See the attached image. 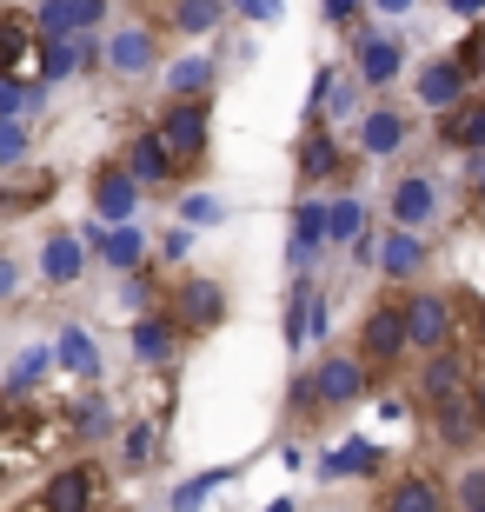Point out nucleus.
<instances>
[{
	"label": "nucleus",
	"instance_id": "46",
	"mask_svg": "<svg viewBox=\"0 0 485 512\" xmlns=\"http://www.w3.org/2000/svg\"><path fill=\"white\" fill-rule=\"evenodd\" d=\"M373 7H379V14H406L412 0H373Z\"/></svg>",
	"mask_w": 485,
	"mask_h": 512
},
{
	"label": "nucleus",
	"instance_id": "35",
	"mask_svg": "<svg viewBox=\"0 0 485 512\" xmlns=\"http://www.w3.org/2000/svg\"><path fill=\"white\" fill-rule=\"evenodd\" d=\"M20 153H27V133H20V120H0V167H20Z\"/></svg>",
	"mask_w": 485,
	"mask_h": 512
},
{
	"label": "nucleus",
	"instance_id": "22",
	"mask_svg": "<svg viewBox=\"0 0 485 512\" xmlns=\"http://www.w3.org/2000/svg\"><path fill=\"white\" fill-rule=\"evenodd\" d=\"M94 247H100V260H113L120 273H133L140 266V253H147V240L133 227H113V233H94Z\"/></svg>",
	"mask_w": 485,
	"mask_h": 512
},
{
	"label": "nucleus",
	"instance_id": "48",
	"mask_svg": "<svg viewBox=\"0 0 485 512\" xmlns=\"http://www.w3.org/2000/svg\"><path fill=\"white\" fill-rule=\"evenodd\" d=\"M472 406H479V426H485V380H479V393H472Z\"/></svg>",
	"mask_w": 485,
	"mask_h": 512
},
{
	"label": "nucleus",
	"instance_id": "49",
	"mask_svg": "<svg viewBox=\"0 0 485 512\" xmlns=\"http://www.w3.org/2000/svg\"><path fill=\"white\" fill-rule=\"evenodd\" d=\"M266 512H293V499H273V506H266Z\"/></svg>",
	"mask_w": 485,
	"mask_h": 512
},
{
	"label": "nucleus",
	"instance_id": "3",
	"mask_svg": "<svg viewBox=\"0 0 485 512\" xmlns=\"http://www.w3.org/2000/svg\"><path fill=\"white\" fill-rule=\"evenodd\" d=\"M47 419H34V413H14V419H0V473H14V466H27V459L47 446Z\"/></svg>",
	"mask_w": 485,
	"mask_h": 512
},
{
	"label": "nucleus",
	"instance_id": "14",
	"mask_svg": "<svg viewBox=\"0 0 485 512\" xmlns=\"http://www.w3.org/2000/svg\"><path fill=\"white\" fill-rule=\"evenodd\" d=\"M80 253H87V247H80L74 233H54V240L40 247V273H47V280H54V286L80 280V266H87V260H80Z\"/></svg>",
	"mask_w": 485,
	"mask_h": 512
},
{
	"label": "nucleus",
	"instance_id": "29",
	"mask_svg": "<svg viewBox=\"0 0 485 512\" xmlns=\"http://www.w3.org/2000/svg\"><path fill=\"white\" fill-rule=\"evenodd\" d=\"M20 60H34V40H27V27L14 14H0V74L20 67Z\"/></svg>",
	"mask_w": 485,
	"mask_h": 512
},
{
	"label": "nucleus",
	"instance_id": "47",
	"mask_svg": "<svg viewBox=\"0 0 485 512\" xmlns=\"http://www.w3.org/2000/svg\"><path fill=\"white\" fill-rule=\"evenodd\" d=\"M452 7H459V14H479V7H485V0H452Z\"/></svg>",
	"mask_w": 485,
	"mask_h": 512
},
{
	"label": "nucleus",
	"instance_id": "27",
	"mask_svg": "<svg viewBox=\"0 0 485 512\" xmlns=\"http://www.w3.org/2000/svg\"><path fill=\"white\" fill-rule=\"evenodd\" d=\"M359 140H366V153H392L399 140H406V120H399V114H366Z\"/></svg>",
	"mask_w": 485,
	"mask_h": 512
},
{
	"label": "nucleus",
	"instance_id": "1",
	"mask_svg": "<svg viewBox=\"0 0 485 512\" xmlns=\"http://www.w3.org/2000/svg\"><path fill=\"white\" fill-rule=\"evenodd\" d=\"M153 140L167 147V160H173V167H193V160L206 153V107H200V100H173Z\"/></svg>",
	"mask_w": 485,
	"mask_h": 512
},
{
	"label": "nucleus",
	"instance_id": "50",
	"mask_svg": "<svg viewBox=\"0 0 485 512\" xmlns=\"http://www.w3.org/2000/svg\"><path fill=\"white\" fill-rule=\"evenodd\" d=\"M479 193H485V160H479Z\"/></svg>",
	"mask_w": 485,
	"mask_h": 512
},
{
	"label": "nucleus",
	"instance_id": "17",
	"mask_svg": "<svg viewBox=\"0 0 485 512\" xmlns=\"http://www.w3.org/2000/svg\"><path fill=\"white\" fill-rule=\"evenodd\" d=\"M406 346V326H399V306H379L366 320V360H392Z\"/></svg>",
	"mask_w": 485,
	"mask_h": 512
},
{
	"label": "nucleus",
	"instance_id": "23",
	"mask_svg": "<svg viewBox=\"0 0 485 512\" xmlns=\"http://www.w3.org/2000/svg\"><path fill=\"white\" fill-rule=\"evenodd\" d=\"M446 140H452V147H485V100H472V107H446Z\"/></svg>",
	"mask_w": 485,
	"mask_h": 512
},
{
	"label": "nucleus",
	"instance_id": "21",
	"mask_svg": "<svg viewBox=\"0 0 485 512\" xmlns=\"http://www.w3.org/2000/svg\"><path fill=\"white\" fill-rule=\"evenodd\" d=\"M326 473H333V479H366V473H379V446H366V439L339 446V453H326Z\"/></svg>",
	"mask_w": 485,
	"mask_h": 512
},
{
	"label": "nucleus",
	"instance_id": "44",
	"mask_svg": "<svg viewBox=\"0 0 485 512\" xmlns=\"http://www.w3.org/2000/svg\"><path fill=\"white\" fill-rule=\"evenodd\" d=\"M319 7H326V20H353L359 14V0H319Z\"/></svg>",
	"mask_w": 485,
	"mask_h": 512
},
{
	"label": "nucleus",
	"instance_id": "13",
	"mask_svg": "<svg viewBox=\"0 0 485 512\" xmlns=\"http://www.w3.org/2000/svg\"><path fill=\"white\" fill-rule=\"evenodd\" d=\"M439 433H446L452 446H472V439L485 433V426H479V406H472V393H452V399H439Z\"/></svg>",
	"mask_w": 485,
	"mask_h": 512
},
{
	"label": "nucleus",
	"instance_id": "51",
	"mask_svg": "<svg viewBox=\"0 0 485 512\" xmlns=\"http://www.w3.org/2000/svg\"><path fill=\"white\" fill-rule=\"evenodd\" d=\"M479 47H485V40H479ZM479 67H485V54H479Z\"/></svg>",
	"mask_w": 485,
	"mask_h": 512
},
{
	"label": "nucleus",
	"instance_id": "6",
	"mask_svg": "<svg viewBox=\"0 0 485 512\" xmlns=\"http://www.w3.org/2000/svg\"><path fill=\"white\" fill-rule=\"evenodd\" d=\"M459 94H466V67H459V60H432L426 74H419V100H426L432 114L459 107Z\"/></svg>",
	"mask_w": 485,
	"mask_h": 512
},
{
	"label": "nucleus",
	"instance_id": "36",
	"mask_svg": "<svg viewBox=\"0 0 485 512\" xmlns=\"http://www.w3.org/2000/svg\"><path fill=\"white\" fill-rule=\"evenodd\" d=\"M67 20H74V34H87L107 20V0H67Z\"/></svg>",
	"mask_w": 485,
	"mask_h": 512
},
{
	"label": "nucleus",
	"instance_id": "19",
	"mask_svg": "<svg viewBox=\"0 0 485 512\" xmlns=\"http://www.w3.org/2000/svg\"><path fill=\"white\" fill-rule=\"evenodd\" d=\"M419 260H426V247H419V240H412L406 227L379 240V266H386L392 280H406V273H419Z\"/></svg>",
	"mask_w": 485,
	"mask_h": 512
},
{
	"label": "nucleus",
	"instance_id": "12",
	"mask_svg": "<svg viewBox=\"0 0 485 512\" xmlns=\"http://www.w3.org/2000/svg\"><path fill=\"white\" fill-rule=\"evenodd\" d=\"M399 67H406V47L399 40H359V80L366 87H386Z\"/></svg>",
	"mask_w": 485,
	"mask_h": 512
},
{
	"label": "nucleus",
	"instance_id": "45",
	"mask_svg": "<svg viewBox=\"0 0 485 512\" xmlns=\"http://www.w3.org/2000/svg\"><path fill=\"white\" fill-rule=\"evenodd\" d=\"M20 286V273H14V260H0V293H14Z\"/></svg>",
	"mask_w": 485,
	"mask_h": 512
},
{
	"label": "nucleus",
	"instance_id": "43",
	"mask_svg": "<svg viewBox=\"0 0 485 512\" xmlns=\"http://www.w3.org/2000/svg\"><path fill=\"white\" fill-rule=\"evenodd\" d=\"M240 7H246L253 20H280V0H240Z\"/></svg>",
	"mask_w": 485,
	"mask_h": 512
},
{
	"label": "nucleus",
	"instance_id": "9",
	"mask_svg": "<svg viewBox=\"0 0 485 512\" xmlns=\"http://www.w3.org/2000/svg\"><path fill=\"white\" fill-rule=\"evenodd\" d=\"M133 200H140V187L127 180V167H100V180H94V207L107 213V220H120V227H127Z\"/></svg>",
	"mask_w": 485,
	"mask_h": 512
},
{
	"label": "nucleus",
	"instance_id": "30",
	"mask_svg": "<svg viewBox=\"0 0 485 512\" xmlns=\"http://www.w3.org/2000/svg\"><path fill=\"white\" fill-rule=\"evenodd\" d=\"M47 193H54V173H20L14 187H7V200H0V207L27 213V207H34V200H47Z\"/></svg>",
	"mask_w": 485,
	"mask_h": 512
},
{
	"label": "nucleus",
	"instance_id": "15",
	"mask_svg": "<svg viewBox=\"0 0 485 512\" xmlns=\"http://www.w3.org/2000/svg\"><path fill=\"white\" fill-rule=\"evenodd\" d=\"M107 60H113V74H147V67H153V34H140V27L113 34L107 40Z\"/></svg>",
	"mask_w": 485,
	"mask_h": 512
},
{
	"label": "nucleus",
	"instance_id": "52",
	"mask_svg": "<svg viewBox=\"0 0 485 512\" xmlns=\"http://www.w3.org/2000/svg\"><path fill=\"white\" fill-rule=\"evenodd\" d=\"M479 333H485V320H479Z\"/></svg>",
	"mask_w": 485,
	"mask_h": 512
},
{
	"label": "nucleus",
	"instance_id": "28",
	"mask_svg": "<svg viewBox=\"0 0 485 512\" xmlns=\"http://www.w3.org/2000/svg\"><path fill=\"white\" fill-rule=\"evenodd\" d=\"M426 393H432V406H439V399H452V393H466V373H459V360L432 353V366H426Z\"/></svg>",
	"mask_w": 485,
	"mask_h": 512
},
{
	"label": "nucleus",
	"instance_id": "34",
	"mask_svg": "<svg viewBox=\"0 0 485 512\" xmlns=\"http://www.w3.org/2000/svg\"><path fill=\"white\" fill-rule=\"evenodd\" d=\"M180 213H187V227H213L226 207L213 200V193H187V200H180Z\"/></svg>",
	"mask_w": 485,
	"mask_h": 512
},
{
	"label": "nucleus",
	"instance_id": "32",
	"mask_svg": "<svg viewBox=\"0 0 485 512\" xmlns=\"http://www.w3.org/2000/svg\"><path fill=\"white\" fill-rule=\"evenodd\" d=\"M47 366H54V353H40V346H34V353H20V360H14V380H7V393H27V386H34Z\"/></svg>",
	"mask_w": 485,
	"mask_h": 512
},
{
	"label": "nucleus",
	"instance_id": "25",
	"mask_svg": "<svg viewBox=\"0 0 485 512\" xmlns=\"http://www.w3.org/2000/svg\"><path fill=\"white\" fill-rule=\"evenodd\" d=\"M206 80H213V60H200V54H187V60H173V67H167V87H173V94H206Z\"/></svg>",
	"mask_w": 485,
	"mask_h": 512
},
{
	"label": "nucleus",
	"instance_id": "4",
	"mask_svg": "<svg viewBox=\"0 0 485 512\" xmlns=\"http://www.w3.org/2000/svg\"><path fill=\"white\" fill-rule=\"evenodd\" d=\"M173 313H180V326H187V333H206V326H220V313H226L220 280H187L180 293H173Z\"/></svg>",
	"mask_w": 485,
	"mask_h": 512
},
{
	"label": "nucleus",
	"instance_id": "38",
	"mask_svg": "<svg viewBox=\"0 0 485 512\" xmlns=\"http://www.w3.org/2000/svg\"><path fill=\"white\" fill-rule=\"evenodd\" d=\"M220 479H226V473H200V479H187V486H180V493H173V506H180V512H187V506H200V499L213 493V486H220Z\"/></svg>",
	"mask_w": 485,
	"mask_h": 512
},
{
	"label": "nucleus",
	"instance_id": "20",
	"mask_svg": "<svg viewBox=\"0 0 485 512\" xmlns=\"http://www.w3.org/2000/svg\"><path fill=\"white\" fill-rule=\"evenodd\" d=\"M54 360L67 366V373H80V380H94V373H100V353H94V340H87V333H80V326H67V333H60Z\"/></svg>",
	"mask_w": 485,
	"mask_h": 512
},
{
	"label": "nucleus",
	"instance_id": "40",
	"mask_svg": "<svg viewBox=\"0 0 485 512\" xmlns=\"http://www.w3.org/2000/svg\"><path fill=\"white\" fill-rule=\"evenodd\" d=\"M459 499H466V512H485V473H466V479H459Z\"/></svg>",
	"mask_w": 485,
	"mask_h": 512
},
{
	"label": "nucleus",
	"instance_id": "41",
	"mask_svg": "<svg viewBox=\"0 0 485 512\" xmlns=\"http://www.w3.org/2000/svg\"><path fill=\"white\" fill-rule=\"evenodd\" d=\"M147 446H153V433H147V426H133V433H127V459H147Z\"/></svg>",
	"mask_w": 485,
	"mask_h": 512
},
{
	"label": "nucleus",
	"instance_id": "10",
	"mask_svg": "<svg viewBox=\"0 0 485 512\" xmlns=\"http://www.w3.org/2000/svg\"><path fill=\"white\" fill-rule=\"evenodd\" d=\"M432 213H439V193H432V180H399V193H392V220L399 227H426Z\"/></svg>",
	"mask_w": 485,
	"mask_h": 512
},
{
	"label": "nucleus",
	"instance_id": "26",
	"mask_svg": "<svg viewBox=\"0 0 485 512\" xmlns=\"http://www.w3.org/2000/svg\"><path fill=\"white\" fill-rule=\"evenodd\" d=\"M220 14H226V0H180L173 7V27L180 34H206V27H220Z\"/></svg>",
	"mask_w": 485,
	"mask_h": 512
},
{
	"label": "nucleus",
	"instance_id": "42",
	"mask_svg": "<svg viewBox=\"0 0 485 512\" xmlns=\"http://www.w3.org/2000/svg\"><path fill=\"white\" fill-rule=\"evenodd\" d=\"M187 247H193V233L187 227H167V260H180Z\"/></svg>",
	"mask_w": 485,
	"mask_h": 512
},
{
	"label": "nucleus",
	"instance_id": "7",
	"mask_svg": "<svg viewBox=\"0 0 485 512\" xmlns=\"http://www.w3.org/2000/svg\"><path fill=\"white\" fill-rule=\"evenodd\" d=\"M326 326H333V313H326V293H319V286H299V293H293V320H286V340L306 346V340H319Z\"/></svg>",
	"mask_w": 485,
	"mask_h": 512
},
{
	"label": "nucleus",
	"instance_id": "8",
	"mask_svg": "<svg viewBox=\"0 0 485 512\" xmlns=\"http://www.w3.org/2000/svg\"><path fill=\"white\" fill-rule=\"evenodd\" d=\"M127 180L133 187H160V180H173V160H167V147L153 140V133H140L127 147Z\"/></svg>",
	"mask_w": 485,
	"mask_h": 512
},
{
	"label": "nucleus",
	"instance_id": "11",
	"mask_svg": "<svg viewBox=\"0 0 485 512\" xmlns=\"http://www.w3.org/2000/svg\"><path fill=\"white\" fill-rule=\"evenodd\" d=\"M359 386H366V366L359 360H326L313 380V399H333V406H346V399H359Z\"/></svg>",
	"mask_w": 485,
	"mask_h": 512
},
{
	"label": "nucleus",
	"instance_id": "18",
	"mask_svg": "<svg viewBox=\"0 0 485 512\" xmlns=\"http://www.w3.org/2000/svg\"><path fill=\"white\" fill-rule=\"evenodd\" d=\"M386 512H439V486L419 473L406 479H392V493H386Z\"/></svg>",
	"mask_w": 485,
	"mask_h": 512
},
{
	"label": "nucleus",
	"instance_id": "24",
	"mask_svg": "<svg viewBox=\"0 0 485 512\" xmlns=\"http://www.w3.org/2000/svg\"><path fill=\"white\" fill-rule=\"evenodd\" d=\"M133 353H140L147 366H167L173 360V326L167 320H140L133 326Z\"/></svg>",
	"mask_w": 485,
	"mask_h": 512
},
{
	"label": "nucleus",
	"instance_id": "39",
	"mask_svg": "<svg viewBox=\"0 0 485 512\" xmlns=\"http://www.w3.org/2000/svg\"><path fill=\"white\" fill-rule=\"evenodd\" d=\"M20 100H27V87L0 74V120H14V114H20Z\"/></svg>",
	"mask_w": 485,
	"mask_h": 512
},
{
	"label": "nucleus",
	"instance_id": "5",
	"mask_svg": "<svg viewBox=\"0 0 485 512\" xmlns=\"http://www.w3.org/2000/svg\"><path fill=\"white\" fill-rule=\"evenodd\" d=\"M94 466H60L54 479H47V493H40V512H87L94 506Z\"/></svg>",
	"mask_w": 485,
	"mask_h": 512
},
{
	"label": "nucleus",
	"instance_id": "31",
	"mask_svg": "<svg viewBox=\"0 0 485 512\" xmlns=\"http://www.w3.org/2000/svg\"><path fill=\"white\" fill-rule=\"evenodd\" d=\"M299 153H306V160H299V167H306V180H326V173L339 167V147L326 140V133H313V140H306Z\"/></svg>",
	"mask_w": 485,
	"mask_h": 512
},
{
	"label": "nucleus",
	"instance_id": "33",
	"mask_svg": "<svg viewBox=\"0 0 485 512\" xmlns=\"http://www.w3.org/2000/svg\"><path fill=\"white\" fill-rule=\"evenodd\" d=\"M40 34H47V40H67V34H74V20H67V0H40Z\"/></svg>",
	"mask_w": 485,
	"mask_h": 512
},
{
	"label": "nucleus",
	"instance_id": "2",
	"mask_svg": "<svg viewBox=\"0 0 485 512\" xmlns=\"http://www.w3.org/2000/svg\"><path fill=\"white\" fill-rule=\"evenodd\" d=\"M399 326H406V346H419V353H439L452 333V306L439 300V293H419L412 306H399Z\"/></svg>",
	"mask_w": 485,
	"mask_h": 512
},
{
	"label": "nucleus",
	"instance_id": "37",
	"mask_svg": "<svg viewBox=\"0 0 485 512\" xmlns=\"http://www.w3.org/2000/svg\"><path fill=\"white\" fill-rule=\"evenodd\" d=\"M74 426H80V433H87V439H100V433H107V426H113V413H107V406H100V399H87V406H80V413H74Z\"/></svg>",
	"mask_w": 485,
	"mask_h": 512
},
{
	"label": "nucleus",
	"instance_id": "16",
	"mask_svg": "<svg viewBox=\"0 0 485 512\" xmlns=\"http://www.w3.org/2000/svg\"><path fill=\"white\" fill-rule=\"evenodd\" d=\"M359 227H366L359 200H319V233H326V247H346Z\"/></svg>",
	"mask_w": 485,
	"mask_h": 512
}]
</instances>
